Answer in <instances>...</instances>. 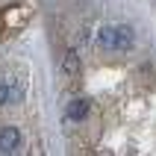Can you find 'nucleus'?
I'll list each match as a JSON object with an SVG mask.
<instances>
[{"label":"nucleus","mask_w":156,"mask_h":156,"mask_svg":"<svg viewBox=\"0 0 156 156\" xmlns=\"http://www.w3.org/2000/svg\"><path fill=\"white\" fill-rule=\"evenodd\" d=\"M24 100V83L15 77V74H6L0 77V106H12Z\"/></svg>","instance_id":"2"},{"label":"nucleus","mask_w":156,"mask_h":156,"mask_svg":"<svg viewBox=\"0 0 156 156\" xmlns=\"http://www.w3.org/2000/svg\"><path fill=\"white\" fill-rule=\"evenodd\" d=\"M136 44V33L127 24H106L97 33V47L106 53H127Z\"/></svg>","instance_id":"1"},{"label":"nucleus","mask_w":156,"mask_h":156,"mask_svg":"<svg viewBox=\"0 0 156 156\" xmlns=\"http://www.w3.org/2000/svg\"><path fill=\"white\" fill-rule=\"evenodd\" d=\"M21 147H24V136H21V130H15V127H3V130H0V153L12 156V153H21Z\"/></svg>","instance_id":"3"},{"label":"nucleus","mask_w":156,"mask_h":156,"mask_svg":"<svg viewBox=\"0 0 156 156\" xmlns=\"http://www.w3.org/2000/svg\"><path fill=\"white\" fill-rule=\"evenodd\" d=\"M88 115H91V100L88 97H74L68 103V109H65V121L77 124V121H86Z\"/></svg>","instance_id":"5"},{"label":"nucleus","mask_w":156,"mask_h":156,"mask_svg":"<svg viewBox=\"0 0 156 156\" xmlns=\"http://www.w3.org/2000/svg\"><path fill=\"white\" fill-rule=\"evenodd\" d=\"M62 74H65V77H71V80L80 77V56H77L74 50H68L65 56H62Z\"/></svg>","instance_id":"6"},{"label":"nucleus","mask_w":156,"mask_h":156,"mask_svg":"<svg viewBox=\"0 0 156 156\" xmlns=\"http://www.w3.org/2000/svg\"><path fill=\"white\" fill-rule=\"evenodd\" d=\"M30 15H33V12H30L27 3H12V6L3 12V24H6L9 30H21V27L30 21Z\"/></svg>","instance_id":"4"}]
</instances>
